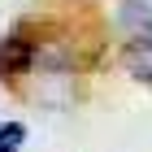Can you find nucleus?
I'll list each match as a JSON object with an SVG mask.
<instances>
[{"label":"nucleus","instance_id":"nucleus-1","mask_svg":"<svg viewBox=\"0 0 152 152\" xmlns=\"http://www.w3.org/2000/svg\"><path fill=\"white\" fill-rule=\"evenodd\" d=\"M117 31L130 44H152V4L148 0H122L117 4Z\"/></svg>","mask_w":152,"mask_h":152},{"label":"nucleus","instance_id":"nucleus-2","mask_svg":"<svg viewBox=\"0 0 152 152\" xmlns=\"http://www.w3.org/2000/svg\"><path fill=\"white\" fill-rule=\"evenodd\" d=\"M31 61H35V44L22 35H9L4 44H0V74H9V78H18V74L31 70Z\"/></svg>","mask_w":152,"mask_h":152},{"label":"nucleus","instance_id":"nucleus-3","mask_svg":"<svg viewBox=\"0 0 152 152\" xmlns=\"http://www.w3.org/2000/svg\"><path fill=\"white\" fill-rule=\"evenodd\" d=\"M122 65H126V74H130V78L152 83V44H126V52H122Z\"/></svg>","mask_w":152,"mask_h":152},{"label":"nucleus","instance_id":"nucleus-4","mask_svg":"<svg viewBox=\"0 0 152 152\" xmlns=\"http://www.w3.org/2000/svg\"><path fill=\"white\" fill-rule=\"evenodd\" d=\"M26 139V126L22 122H9V126H0V152H18Z\"/></svg>","mask_w":152,"mask_h":152}]
</instances>
